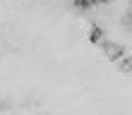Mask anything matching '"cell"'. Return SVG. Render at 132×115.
Listing matches in <instances>:
<instances>
[{"label":"cell","instance_id":"6da1fadb","mask_svg":"<svg viewBox=\"0 0 132 115\" xmlns=\"http://www.w3.org/2000/svg\"><path fill=\"white\" fill-rule=\"evenodd\" d=\"M98 46H101V50L106 53V58H108V60H115V63H118V60L125 55V46L113 43V41H108V38H103V41H101Z\"/></svg>","mask_w":132,"mask_h":115},{"label":"cell","instance_id":"7a4b0ae2","mask_svg":"<svg viewBox=\"0 0 132 115\" xmlns=\"http://www.w3.org/2000/svg\"><path fill=\"white\" fill-rule=\"evenodd\" d=\"M120 26L125 29L127 34H132V0H130V7L120 14Z\"/></svg>","mask_w":132,"mask_h":115},{"label":"cell","instance_id":"3957f363","mask_svg":"<svg viewBox=\"0 0 132 115\" xmlns=\"http://www.w3.org/2000/svg\"><path fill=\"white\" fill-rule=\"evenodd\" d=\"M10 110H14V101L7 96H0V113H10Z\"/></svg>","mask_w":132,"mask_h":115}]
</instances>
